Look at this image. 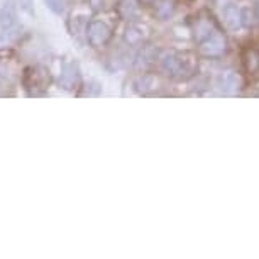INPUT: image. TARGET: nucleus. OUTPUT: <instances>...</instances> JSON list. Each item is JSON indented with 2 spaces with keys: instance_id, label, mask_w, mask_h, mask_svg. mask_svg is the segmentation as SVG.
Masks as SVG:
<instances>
[{
  "instance_id": "4",
  "label": "nucleus",
  "mask_w": 259,
  "mask_h": 259,
  "mask_svg": "<svg viewBox=\"0 0 259 259\" xmlns=\"http://www.w3.org/2000/svg\"><path fill=\"white\" fill-rule=\"evenodd\" d=\"M58 83H60L61 89L66 92H75L76 89H80L81 87V71H80L78 63H75V61L63 63Z\"/></svg>"
},
{
  "instance_id": "16",
  "label": "nucleus",
  "mask_w": 259,
  "mask_h": 259,
  "mask_svg": "<svg viewBox=\"0 0 259 259\" xmlns=\"http://www.w3.org/2000/svg\"><path fill=\"white\" fill-rule=\"evenodd\" d=\"M244 63H246L247 71L256 73L259 70V53L254 50L247 51V56H246V60H244Z\"/></svg>"
},
{
  "instance_id": "10",
  "label": "nucleus",
  "mask_w": 259,
  "mask_h": 259,
  "mask_svg": "<svg viewBox=\"0 0 259 259\" xmlns=\"http://www.w3.org/2000/svg\"><path fill=\"white\" fill-rule=\"evenodd\" d=\"M156 89H158V78L154 75H141L134 81V90L139 95H148Z\"/></svg>"
},
{
  "instance_id": "2",
  "label": "nucleus",
  "mask_w": 259,
  "mask_h": 259,
  "mask_svg": "<svg viewBox=\"0 0 259 259\" xmlns=\"http://www.w3.org/2000/svg\"><path fill=\"white\" fill-rule=\"evenodd\" d=\"M85 32H87V42L92 48H102L109 45L112 34H114V29H112V26L107 21L94 19V21L87 22Z\"/></svg>"
},
{
  "instance_id": "3",
  "label": "nucleus",
  "mask_w": 259,
  "mask_h": 259,
  "mask_svg": "<svg viewBox=\"0 0 259 259\" xmlns=\"http://www.w3.org/2000/svg\"><path fill=\"white\" fill-rule=\"evenodd\" d=\"M48 83H50V71L45 66H31L26 70L24 85L31 95H37L41 90H45Z\"/></svg>"
},
{
  "instance_id": "1",
  "label": "nucleus",
  "mask_w": 259,
  "mask_h": 259,
  "mask_svg": "<svg viewBox=\"0 0 259 259\" xmlns=\"http://www.w3.org/2000/svg\"><path fill=\"white\" fill-rule=\"evenodd\" d=\"M161 70L173 80H188L197 71V58L188 51H168L159 60Z\"/></svg>"
},
{
  "instance_id": "15",
  "label": "nucleus",
  "mask_w": 259,
  "mask_h": 259,
  "mask_svg": "<svg viewBox=\"0 0 259 259\" xmlns=\"http://www.w3.org/2000/svg\"><path fill=\"white\" fill-rule=\"evenodd\" d=\"M224 16H226V22L231 26L232 29H236L239 24H241V14H239L237 11V7H234V6H229L226 7V11H224Z\"/></svg>"
},
{
  "instance_id": "5",
  "label": "nucleus",
  "mask_w": 259,
  "mask_h": 259,
  "mask_svg": "<svg viewBox=\"0 0 259 259\" xmlns=\"http://www.w3.org/2000/svg\"><path fill=\"white\" fill-rule=\"evenodd\" d=\"M227 50V42L226 37L222 36L219 31H213L212 34H208L207 37L200 41V53L207 58H217L222 56Z\"/></svg>"
},
{
  "instance_id": "17",
  "label": "nucleus",
  "mask_w": 259,
  "mask_h": 259,
  "mask_svg": "<svg viewBox=\"0 0 259 259\" xmlns=\"http://www.w3.org/2000/svg\"><path fill=\"white\" fill-rule=\"evenodd\" d=\"M17 7L21 9V12L24 16H27L29 19H32L36 16V11H34V0H17Z\"/></svg>"
},
{
  "instance_id": "12",
  "label": "nucleus",
  "mask_w": 259,
  "mask_h": 259,
  "mask_svg": "<svg viewBox=\"0 0 259 259\" xmlns=\"http://www.w3.org/2000/svg\"><path fill=\"white\" fill-rule=\"evenodd\" d=\"M175 6L169 0H161V2L156 4V16H158L161 21H168V19L173 16Z\"/></svg>"
},
{
  "instance_id": "8",
  "label": "nucleus",
  "mask_w": 259,
  "mask_h": 259,
  "mask_svg": "<svg viewBox=\"0 0 259 259\" xmlns=\"http://www.w3.org/2000/svg\"><path fill=\"white\" fill-rule=\"evenodd\" d=\"M139 12H141V7H139L138 0H120V2L117 4V14H119V17L124 19V21H129V22L136 21Z\"/></svg>"
},
{
  "instance_id": "6",
  "label": "nucleus",
  "mask_w": 259,
  "mask_h": 259,
  "mask_svg": "<svg viewBox=\"0 0 259 259\" xmlns=\"http://www.w3.org/2000/svg\"><path fill=\"white\" fill-rule=\"evenodd\" d=\"M17 17V2L16 0H6L0 7V31L19 32Z\"/></svg>"
},
{
  "instance_id": "13",
  "label": "nucleus",
  "mask_w": 259,
  "mask_h": 259,
  "mask_svg": "<svg viewBox=\"0 0 259 259\" xmlns=\"http://www.w3.org/2000/svg\"><path fill=\"white\" fill-rule=\"evenodd\" d=\"M83 92L80 95L83 97H100L102 95V83L97 80H89L85 83V87H80Z\"/></svg>"
},
{
  "instance_id": "7",
  "label": "nucleus",
  "mask_w": 259,
  "mask_h": 259,
  "mask_svg": "<svg viewBox=\"0 0 259 259\" xmlns=\"http://www.w3.org/2000/svg\"><path fill=\"white\" fill-rule=\"evenodd\" d=\"M148 36H149L148 26L133 21V22L129 24V26L125 27V31H124V42H125L127 46H138Z\"/></svg>"
},
{
  "instance_id": "9",
  "label": "nucleus",
  "mask_w": 259,
  "mask_h": 259,
  "mask_svg": "<svg viewBox=\"0 0 259 259\" xmlns=\"http://www.w3.org/2000/svg\"><path fill=\"white\" fill-rule=\"evenodd\" d=\"M219 89L227 95L236 94V92L241 89V78L234 71H224L222 75L219 76Z\"/></svg>"
},
{
  "instance_id": "14",
  "label": "nucleus",
  "mask_w": 259,
  "mask_h": 259,
  "mask_svg": "<svg viewBox=\"0 0 259 259\" xmlns=\"http://www.w3.org/2000/svg\"><path fill=\"white\" fill-rule=\"evenodd\" d=\"M42 2H45V6L50 9L53 14H56V16H61V14L66 12L70 0H42Z\"/></svg>"
},
{
  "instance_id": "11",
  "label": "nucleus",
  "mask_w": 259,
  "mask_h": 259,
  "mask_svg": "<svg viewBox=\"0 0 259 259\" xmlns=\"http://www.w3.org/2000/svg\"><path fill=\"white\" fill-rule=\"evenodd\" d=\"M154 60H156V51L153 50V48L146 46L144 50L138 55V58H136V68L144 70V68H148Z\"/></svg>"
}]
</instances>
